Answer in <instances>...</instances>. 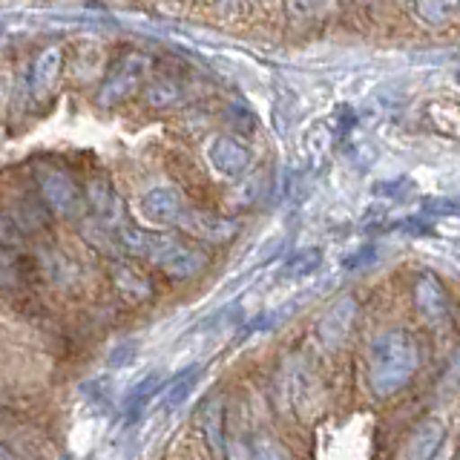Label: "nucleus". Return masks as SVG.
<instances>
[{
	"label": "nucleus",
	"instance_id": "nucleus-13",
	"mask_svg": "<svg viewBox=\"0 0 460 460\" xmlns=\"http://www.w3.org/2000/svg\"><path fill=\"white\" fill-rule=\"evenodd\" d=\"M205 259L208 256L201 253V251L179 242L176 248H172V253L158 268H162L167 277H172V279H190V277H196L201 268H205Z\"/></svg>",
	"mask_w": 460,
	"mask_h": 460
},
{
	"label": "nucleus",
	"instance_id": "nucleus-28",
	"mask_svg": "<svg viewBox=\"0 0 460 460\" xmlns=\"http://www.w3.org/2000/svg\"><path fill=\"white\" fill-rule=\"evenodd\" d=\"M457 84H460V72H457Z\"/></svg>",
	"mask_w": 460,
	"mask_h": 460
},
{
	"label": "nucleus",
	"instance_id": "nucleus-10",
	"mask_svg": "<svg viewBox=\"0 0 460 460\" xmlns=\"http://www.w3.org/2000/svg\"><path fill=\"white\" fill-rule=\"evenodd\" d=\"M414 308L429 323H440L452 314L449 296H446L443 285L431 273H420V279L414 282Z\"/></svg>",
	"mask_w": 460,
	"mask_h": 460
},
{
	"label": "nucleus",
	"instance_id": "nucleus-3",
	"mask_svg": "<svg viewBox=\"0 0 460 460\" xmlns=\"http://www.w3.org/2000/svg\"><path fill=\"white\" fill-rule=\"evenodd\" d=\"M38 187H40L43 201H47L55 213H61V216L81 213L84 193L66 170L52 167V164H40L38 167Z\"/></svg>",
	"mask_w": 460,
	"mask_h": 460
},
{
	"label": "nucleus",
	"instance_id": "nucleus-21",
	"mask_svg": "<svg viewBox=\"0 0 460 460\" xmlns=\"http://www.w3.org/2000/svg\"><path fill=\"white\" fill-rule=\"evenodd\" d=\"M251 460H288V455L282 452V446L273 438H256L251 446Z\"/></svg>",
	"mask_w": 460,
	"mask_h": 460
},
{
	"label": "nucleus",
	"instance_id": "nucleus-9",
	"mask_svg": "<svg viewBox=\"0 0 460 460\" xmlns=\"http://www.w3.org/2000/svg\"><path fill=\"white\" fill-rule=\"evenodd\" d=\"M443 438H446V426L440 417H423L406 440L402 460H435Z\"/></svg>",
	"mask_w": 460,
	"mask_h": 460
},
{
	"label": "nucleus",
	"instance_id": "nucleus-18",
	"mask_svg": "<svg viewBox=\"0 0 460 460\" xmlns=\"http://www.w3.org/2000/svg\"><path fill=\"white\" fill-rule=\"evenodd\" d=\"M414 12L426 26H446L460 14V0H417Z\"/></svg>",
	"mask_w": 460,
	"mask_h": 460
},
{
	"label": "nucleus",
	"instance_id": "nucleus-22",
	"mask_svg": "<svg viewBox=\"0 0 460 460\" xmlns=\"http://www.w3.org/2000/svg\"><path fill=\"white\" fill-rule=\"evenodd\" d=\"M179 98V86L172 84V81H155L153 86H150V93H147V101L153 107H167V104H172V101Z\"/></svg>",
	"mask_w": 460,
	"mask_h": 460
},
{
	"label": "nucleus",
	"instance_id": "nucleus-23",
	"mask_svg": "<svg viewBox=\"0 0 460 460\" xmlns=\"http://www.w3.org/2000/svg\"><path fill=\"white\" fill-rule=\"evenodd\" d=\"M84 392H86V402H90V406H95L101 411H110V406H112V385L110 383H104V392H98V380H93Z\"/></svg>",
	"mask_w": 460,
	"mask_h": 460
},
{
	"label": "nucleus",
	"instance_id": "nucleus-12",
	"mask_svg": "<svg viewBox=\"0 0 460 460\" xmlns=\"http://www.w3.org/2000/svg\"><path fill=\"white\" fill-rule=\"evenodd\" d=\"M167 383H164V377L162 374H147L144 380H138L133 388H129V394H127V400H124V411H121V417H124V426L129 429V426H136L138 420H141V414L147 411V406L153 402V397L162 392Z\"/></svg>",
	"mask_w": 460,
	"mask_h": 460
},
{
	"label": "nucleus",
	"instance_id": "nucleus-30",
	"mask_svg": "<svg viewBox=\"0 0 460 460\" xmlns=\"http://www.w3.org/2000/svg\"><path fill=\"white\" fill-rule=\"evenodd\" d=\"M66 460H69V457H66Z\"/></svg>",
	"mask_w": 460,
	"mask_h": 460
},
{
	"label": "nucleus",
	"instance_id": "nucleus-7",
	"mask_svg": "<svg viewBox=\"0 0 460 460\" xmlns=\"http://www.w3.org/2000/svg\"><path fill=\"white\" fill-rule=\"evenodd\" d=\"M354 320H357V299L354 296H342L323 314L320 325H316V334H320L323 345H328V349H337V345L351 334Z\"/></svg>",
	"mask_w": 460,
	"mask_h": 460
},
{
	"label": "nucleus",
	"instance_id": "nucleus-1",
	"mask_svg": "<svg viewBox=\"0 0 460 460\" xmlns=\"http://www.w3.org/2000/svg\"><path fill=\"white\" fill-rule=\"evenodd\" d=\"M420 366V345L402 328H392L368 345V385L377 397L397 394Z\"/></svg>",
	"mask_w": 460,
	"mask_h": 460
},
{
	"label": "nucleus",
	"instance_id": "nucleus-24",
	"mask_svg": "<svg viewBox=\"0 0 460 460\" xmlns=\"http://www.w3.org/2000/svg\"><path fill=\"white\" fill-rule=\"evenodd\" d=\"M320 9V0H288V14L291 21H308Z\"/></svg>",
	"mask_w": 460,
	"mask_h": 460
},
{
	"label": "nucleus",
	"instance_id": "nucleus-16",
	"mask_svg": "<svg viewBox=\"0 0 460 460\" xmlns=\"http://www.w3.org/2000/svg\"><path fill=\"white\" fill-rule=\"evenodd\" d=\"M199 377H201V366H190V368L179 371L176 377L164 385V406L167 409H179L181 402H187V397L196 392Z\"/></svg>",
	"mask_w": 460,
	"mask_h": 460
},
{
	"label": "nucleus",
	"instance_id": "nucleus-25",
	"mask_svg": "<svg viewBox=\"0 0 460 460\" xmlns=\"http://www.w3.org/2000/svg\"><path fill=\"white\" fill-rule=\"evenodd\" d=\"M115 351H119V354H110V366H124V363H129V359L136 357V342H124Z\"/></svg>",
	"mask_w": 460,
	"mask_h": 460
},
{
	"label": "nucleus",
	"instance_id": "nucleus-29",
	"mask_svg": "<svg viewBox=\"0 0 460 460\" xmlns=\"http://www.w3.org/2000/svg\"><path fill=\"white\" fill-rule=\"evenodd\" d=\"M457 325H460V314H457Z\"/></svg>",
	"mask_w": 460,
	"mask_h": 460
},
{
	"label": "nucleus",
	"instance_id": "nucleus-27",
	"mask_svg": "<svg viewBox=\"0 0 460 460\" xmlns=\"http://www.w3.org/2000/svg\"><path fill=\"white\" fill-rule=\"evenodd\" d=\"M357 4H368V0H357Z\"/></svg>",
	"mask_w": 460,
	"mask_h": 460
},
{
	"label": "nucleus",
	"instance_id": "nucleus-2",
	"mask_svg": "<svg viewBox=\"0 0 460 460\" xmlns=\"http://www.w3.org/2000/svg\"><path fill=\"white\" fill-rule=\"evenodd\" d=\"M150 69L153 61L141 52H127L124 58H119L98 86V107H119L127 98H133L147 81Z\"/></svg>",
	"mask_w": 460,
	"mask_h": 460
},
{
	"label": "nucleus",
	"instance_id": "nucleus-5",
	"mask_svg": "<svg viewBox=\"0 0 460 460\" xmlns=\"http://www.w3.org/2000/svg\"><path fill=\"white\" fill-rule=\"evenodd\" d=\"M119 244L133 253L138 259H150L153 265H162L164 259L172 253V248L181 242L172 234H162V230H144V227H136V225H121L119 227Z\"/></svg>",
	"mask_w": 460,
	"mask_h": 460
},
{
	"label": "nucleus",
	"instance_id": "nucleus-11",
	"mask_svg": "<svg viewBox=\"0 0 460 460\" xmlns=\"http://www.w3.org/2000/svg\"><path fill=\"white\" fill-rule=\"evenodd\" d=\"M181 227H187L190 234H196L205 242H227L236 236L239 225L234 219H225V216H213L208 210H187Z\"/></svg>",
	"mask_w": 460,
	"mask_h": 460
},
{
	"label": "nucleus",
	"instance_id": "nucleus-8",
	"mask_svg": "<svg viewBox=\"0 0 460 460\" xmlns=\"http://www.w3.org/2000/svg\"><path fill=\"white\" fill-rule=\"evenodd\" d=\"M61 69H64V49L61 47H47L40 49L38 58L32 61V69H29V93L35 98H47L58 78H61Z\"/></svg>",
	"mask_w": 460,
	"mask_h": 460
},
{
	"label": "nucleus",
	"instance_id": "nucleus-17",
	"mask_svg": "<svg viewBox=\"0 0 460 460\" xmlns=\"http://www.w3.org/2000/svg\"><path fill=\"white\" fill-rule=\"evenodd\" d=\"M43 270H47L49 282H55L58 288H69L72 282L81 279V268L75 265V259L58 251L43 256Z\"/></svg>",
	"mask_w": 460,
	"mask_h": 460
},
{
	"label": "nucleus",
	"instance_id": "nucleus-15",
	"mask_svg": "<svg viewBox=\"0 0 460 460\" xmlns=\"http://www.w3.org/2000/svg\"><path fill=\"white\" fill-rule=\"evenodd\" d=\"M112 282L119 288V294L129 302H141L153 294V285L144 273L133 265H115L112 268Z\"/></svg>",
	"mask_w": 460,
	"mask_h": 460
},
{
	"label": "nucleus",
	"instance_id": "nucleus-4",
	"mask_svg": "<svg viewBox=\"0 0 460 460\" xmlns=\"http://www.w3.org/2000/svg\"><path fill=\"white\" fill-rule=\"evenodd\" d=\"M187 199L179 187H170V184H158V187H150L147 193L141 196L138 201V213L147 219L150 225H162V227H170V225H181L184 216H187Z\"/></svg>",
	"mask_w": 460,
	"mask_h": 460
},
{
	"label": "nucleus",
	"instance_id": "nucleus-20",
	"mask_svg": "<svg viewBox=\"0 0 460 460\" xmlns=\"http://www.w3.org/2000/svg\"><path fill=\"white\" fill-rule=\"evenodd\" d=\"M320 251L316 248H308V251H302V253H296V256H291L285 262V268H282V277H288V279H299V277H308L311 270H316L320 268Z\"/></svg>",
	"mask_w": 460,
	"mask_h": 460
},
{
	"label": "nucleus",
	"instance_id": "nucleus-19",
	"mask_svg": "<svg viewBox=\"0 0 460 460\" xmlns=\"http://www.w3.org/2000/svg\"><path fill=\"white\" fill-rule=\"evenodd\" d=\"M86 199H90V208L95 210L101 222H115V216H119V196H115L110 181H93L90 190H86Z\"/></svg>",
	"mask_w": 460,
	"mask_h": 460
},
{
	"label": "nucleus",
	"instance_id": "nucleus-6",
	"mask_svg": "<svg viewBox=\"0 0 460 460\" xmlns=\"http://www.w3.org/2000/svg\"><path fill=\"white\" fill-rule=\"evenodd\" d=\"M205 155H208V164L213 167V172L222 179H239L251 167V150L234 136L210 138Z\"/></svg>",
	"mask_w": 460,
	"mask_h": 460
},
{
	"label": "nucleus",
	"instance_id": "nucleus-26",
	"mask_svg": "<svg viewBox=\"0 0 460 460\" xmlns=\"http://www.w3.org/2000/svg\"><path fill=\"white\" fill-rule=\"evenodd\" d=\"M0 460H18V457H14L9 449H4V446H0Z\"/></svg>",
	"mask_w": 460,
	"mask_h": 460
},
{
	"label": "nucleus",
	"instance_id": "nucleus-14",
	"mask_svg": "<svg viewBox=\"0 0 460 460\" xmlns=\"http://www.w3.org/2000/svg\"><path fill=\"white\" fill-rule=\"evenodd\" d=\"M201 431H205L208 446L216 457H225V406L219 397L208 400V406L201 409Z\"/></svg>",
	"mask_w": 460,
	"mask_h": 460
}]
</instances>
